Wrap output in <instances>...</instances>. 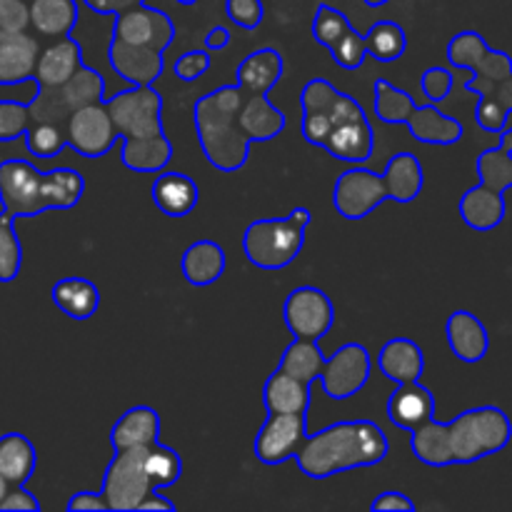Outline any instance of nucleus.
Returning a JSON list of instances; mask_svg holds the SVG:
<instances>
[{
  "instance_id": "f257e3e1",
  "label": "nucleus",
  "mask_w": 512,
  "mask_h": 512,
  "mask_svg": "<svg viewBox=\"0 0 512 512\" xmlns=\"http://www.w3.org/2000/svg\"><path fill=\"white\" fill-rule=\"evenodd\" d=\"M512 420L498 405H480L450 423L430 418L410 430V450L428 468L473 465L510 445Z\"/></svg>"
},
{
  "instance_id": "f03ea898",
  "label": "nucleus",
  "mask_w": 512,
  "mask_h": 512,
  "mask_svg": "<svg viewBox=\"0 0 512 512\" xmlns=\"http://www.w3.org/2000/svg\"><path fill=\"white\" fill-rule=\"evenodd\" d=\"M388 453L390 440L378 423L338 420L315 435H308L295 455V463L305 478L328 480L348 470L380 465Z\"/></svg>"
},
{
  "instance_id": "7ed1b4c3",
  "label": "nucleus",
  "mask_w": 512,
  "mask_h": 512,
  "mask_svg": "<svg viewBox=\"0 0 512 512\" xmlns=\"http://www.w3.org/2000/svg\"><path fill=\"white\" fill-rule=\"evenodd\" d=\"M83 193V175L68 165L43 173L20 158L0 163V208L10 220L35 218L45 210H70L83 200Z\"/></svg>"
},
{
  "instance_id": "20e7f679",
  "label": "nucleus",
  "mask_w": 512,
  "mask_h": 512,
  "mask_svg": "<svg viewBox=\"0 0 512 512\" xmlns=\"http://www.w3.org/2000/svg\"><path fill=\"white\" fill-rule=\"evenodd\" d=\"M278 368L305 383L320 380L328 398L348 400L370 383L373 355L363 343H345L335 350L333 358L325 360L318 340L293 338L280 355Z\"/></svg>"
},
{
  "instance_id": "39448f33",
  "label": "nucleus",
  "mask_w": 512,
  "mask_h": 512,
  "mask_svg": "<svg viewBox=\"0 0 512 512\" xmlns=\"http://www.w3.org/2000/svg\"><path fill=\"white\" fill-rule=\"evenodd\" d=\"M243 95V90L233 83L220 85L195 100L193 120L200 150L205 160L223 173H235L248 163L250 140L238 123Z\"/></svg>"
},
{
  "instance_id": "423d86ee",
  "label": "nucleus",
  "mask_w": 512,
  "mask_h": 512,
  "mask_svg": "<svg viewBox=\"0 0 512 512\" xmlns=\"http://www.w3.org/2000/svg\"><path fill=\"white\" fill-rule=\"evenodd\" d=\"M310 220L313 215L305 205L293 208L285 218L253 220L243 233V253L248 263L268 273L288 268L303 253Z\"/></svg>"
},
{
  "instance_id": "0eeeda50",
  "label": "nucleus",
  "mask_w": 512,
  "mask_h": 512,
  "mask_svg": "<svg viewBox=\"0 0 512 512\" xmlns=\"http://www.w3.org/2000/svg\"><path fill=\"white\" fill-rule=\"evenodd\" d=\"M300 108H303V138L315 148H323L330 130L345 120L363 115L365 108L350 95L340 93L330 80L313 78L300 90Z\"/></svg>"
},
{
  "instance_id": "6e6552de",
  "label": "nucleus",
  "mask_w": 512,
  "mask_h": 512,
  "mask_svg": "<svg viewBox=\"0 0 512 512\" xmlns=\"http://www.w3.org/2000/svg\"><path fill=\"white\" fill-rule=\"evenodd\" d=\"M448 63L453 68L468 70L470 78L465 80V90L480 95H488L498 83L512 75V58L503 50H493L485 38L475 30H463L448 43Z\"/></svg>"
},
{
  "instance_id": "1a4fd4ad",
  "label": "nucleus",
  "mask_w": 512,
  "mask_h": 512,
  "mask_svg": "<svg viewBox=\"0 0 512 512\" xmlns=\"http://www.w3.org/2000/svg\"><path fill=\"white\" fill-rule=\"evenodd\" d=\"M105 80L95 68L80 65L63 85L50 90H38L35 98L28 103L30 123H68L75 110L105 100Z\"/></svg>"
},
{
  "instance_id": "9d476101",
  "label": "nucleus",
  "mask_w": 512,
  "mask_h": 512,
  "mask_svg": "<svg viewBox=\"0 0 512 512\" xmlns=\"http://www.w3.org/2000/svg\"><path fill=\"white\" fill-rule=\"evenodd\" d=\"M110 120L123 143L158 138L163 128V98L153 85H130L123 93L105 98Z\"/></svg>"
},
{
  "instance_id": "9b49d317",
  "label": "nucleus",
  "mask_w": 512,
  "mask_h": 512,
  "mask_svg": "<svg viewBox=\"0 0 512 512\" xmlns=\"http://www.w3.org/2000/svg\"><path fill=\"white\" fill-rule=\"evenodd\" d=\"M150 490H153V483L145 470V448L115 450L113 460L105 468L103 488H100L108 510H138L140 500Z\"/></svg>"
},
{
  "instance_id": "f8f14e48",
  "label": "nucleus",
  "mask_w": 512,
  "mask_h": 512,
  "mask_svg": "<svg viewBox=\"0 0 512 512\" xmlns=\"http://www.w3.org/2000/svg\"><path fill=\"white\" fill-rule=\"evenodd\" d=\"M285 328L300 340H323L335 323V305L325 290L300 285L283 303Z\"/></svg>"
},
{
  "instance_id": "ddd939ff",
  "label": "nucleus",
  "mask_w": 512,
  "mask_h": 512,
  "mask_svg": "<svg viewBox=\"0 0 512 512\" xmlns=\"http://www.w3.org/2000/svg\"><path fill=\"white\" fill-rule=\"evenodd\" d=\"M308 438V413H268L255 435V458L263 465H283L295 460Z\"/></svg>"
},
{
  "instance_id": "4468645a",
  "label": "nucleus",
  "mask_w": 512,
  "mask_h": 512,
  "mask_svg": "<svg viewBox=\"0 0 512 512\" xmlns=\"http://www.w3.org/2000/svg\"><path fill=\"white\" fill-rule=\"evenodd\" d=\"M385 200H388V190H385L383 175L363 165H353L335 180L333 205L345 220L368 218Z\"/></svg>"
},
{
  "instance_id": "2eb2a0df",
  "label": "nucleus",
  "mask_w": 512,
  "mask_h": 512,
  "mask_svg": "<svg viewBox=\"0 0 512 512\" xmlns=\"http://www.w3.org/2000/svg\"><path fill=\"white\" fill-rule=\"evenodd\" d=\"M65 138H68L70 148L83 158L95 160L108 155L118 140V133H115L108 108H105V100L75 110L65 123Z\"/></svg>"
},
{
  "instance_id": "dca6fc26",
  "label": "nucleus",
  "mask_w": 512,
  "mask_h": 512,
  "mask_svg": "<svg viewBox=\"0 0 512 512\" xmlns=\"http://www.w3.org/2000/svg\"><path fill=\"white\" fill-rule=\"evenodd\" d=\"M175 38V25L160 8L150 5H135L115 15L113 40L138 45V48H153L165 53Z\"/></svg>"
},
{
  "instance_id": "f3484780",
  "label": "nucleus",
  "mask_w": 512,
  "mask_h": 512,
  "mask_svg": "<svg viewBox=\"0 0 512 512\" xmlns=\"http://www.w3.org/2000/svg\"><path fill=\"white\" fill-rule=\"evenodd\" d=\"M108 63L130 85H153L165 70V58L160 50L138 48L113 38L108 45Z\"/></svg>"
},
{
  "instance_id": "a211bd4d",
  "label": "nucleus",
  "mask_w": 512,
  "mask_h": 512,
  "mask_svg": "<svg viewBox=\"0 0 512 512\" xmlns=\"http://www.w3.org/2000/svg\"><path fill=\"white\" fill-rule=\"evenodd\" d=\"M385 415L390 423L400 430H415L418 425L428 423L435 418V398L420 380L413 383H403L390 393L388 405H385Z\"/></svg>"
},
{
  "instance_id": "6ab92c4d",
  "label": "nucleus",
  "mask_w": 512,
  "mask_h": 512,
  "mask_svg": "<svg viewBox=\"0 0 512 512\" xmlns=\"http://www.w3.org/2000/svg\"><path fill=\"white\" fill-rule=\"evenodd\" d=\"M83 65V48L75 38H55L48 48H40L38 63H35V83L38 90H50L63 85L75 70Z\"/></svg>"
},
{
  "instance_id": "aec40b11",
  "label": "nucleus",
  "mask_w": 512,
  "mask_h": 512,
  "mask_svg": "<svg viewBox=\"0 0 512 512\" xmlns=\"http://www.w3.org/2000/svg\"><path fill=\"white\" fill-rule=\"evenodd\" d=\"M445 340L453 355L463 363H480L485 360L490 350V335L488 328L478 315L468 313V310H455L450 313L448 323H445Z\"/></svg>"
},
{
  "instance_id": "412c9836",
  "label": "nucleus",
  "mask_w": 512,
  "mask_h": 512,
  "mask_svg": "<svg viewBox=\"0 0 512 512\" xmlns=\"http://www.w3.org/2000/svg\"><path fill=\"white\" fill-rule=\"evenodd\" d=\"M403 125H408L410 135H413L418 143L425 145H455L463 140L465 133L463 123H460L458 118L445 115L443 110L438 108V103H415Z\"/></svg>"
},
{
  "instance_id": "4be33fe9",
  "label": "nucleus",
  "mask_w": 512,
  "mask_h": 512,
  "mask_svg": "<svg viewBox=\"0 0 512 512\" xmlns=\"http://www.w3.org/2000/svg\"><path fill=\"white\" fill-rule=\"evenodd\" d=\"M238 123L250 143H265V140L278 138L288 120L278 105L270 103L268 93H245L238 110Z\"/></svg>"
},
{
  "instance_id": "5701e85b",
  "label": "nucleus",
  "mask_w": 512,
  "mask_h": 512,
  "mask_svg": "<svg viewBox=\"0 0 512 512\" xmlns=\"http://www.w3.org/2000/svg\"><path fill=\"white\" fill-rule=\"evenodd\" d=\"M150 198H153L155 208L168 218H188L198 208L200 188L190 175L160 170L153 188H150Z\"/></svg>"
},
{
  "instance_id": "b1692460",
  "label": "nucleus",
  "mask_w": 512,
  "mask_h": 512,
  "mask_svg": "<svg viewBox=\"0 0 512 512\" xmlns=\"http://www.w3.org/2000/svg\"><path fill=\"white\" fill-rule=\"evenodd\" d=\"M160 440V415L150 405H135L125 410L110 428V448L130 450L148 448Z\"/></svg>"
},
{
  "instance_id": "393cba45",
  "label": "nucleus",
  "mask_w": 512,
  "mask_h": 512,
  "mask_svg": "<svg viewBox=\"0 0 512 512\" xmlns=\"http://www.w3.org/2000/svg\"><path fill=\"white\" fill-rule=\"evenodd\" d=\"M40 45L33 35L13 33L0 38V85H18L35 78Z\"/></svg>"
},
{
  "instance_id": "a878e982",
  "label": "nucleus",
  "mask_w": 512,
  "mask_h": 512,
  "mask_svg": "<svg viewBox=\"0 0 512 512\" xmlns=\"http://www.w3.org/2000/svg\"><path fill=\"white\" fill-rule=\"evenodd\" d=\"M228 268V255H225L223 245L215 240H195L185 248L183 260H180V270L183 278L188 280L193 288H205V285L218 283Z\"/></svg>"
},
{
  "instance_id": "bb28decb",
  "label": "nucleus",
  "mask_w": 512,
  "mask_h": 512,
  "mask_svg": "<svg viewBox=\"0 0 512 512\" xmlns=\"http://www.w3.org/2000/svg\"><path fill=\"white\" fill-rule=\"evenodd\" d=\"M378 368L395 385L420 380V375L425 373L423 348L410 338H390L378 350Z\"/></svg>"
},
{
  "instance_id": "cd10ccee",
  "label": "nucleus",
  "mask_w": 512,
  "mask_h": 512,
  "mask_svg": "<svg viewBox=\"0 0 512 512\" xmlns=\"http://www.w3.org/2000/svg\"><path fill=\"white\" fill-rule=\"evenodd\" d=\"M285 73L283 55L275 48H260L245 55L235 70V85L243 93H270Z\"/></svg>"
},
{
  "instance_id": "c85d7f7f",
  "label": "nucleus",
  "mask_w": 512,
  "mask_h": 512,
  "mask_svg": "<svg viewBox=\"0 0 512 512\" xmlns=\"http://www.w3.org/2000/svg\"><path fill=\"white\" fill-rule=\"evenodd\" d=\"M458 213L468 228L478 230V233H488V230L498 228L505 220V213H508L505 193H493L483 185H475L460 198Z\"/></svg>"
},
{
  "instance_id": "c756f323",
  "label": "nucleus",
  "mask_w": 512,
  "mask_h": 512,
  "mask_svg": "<svg viewBox=\"0 0 512 512\" xmlns=\"http://www.w3.org/2000/svg\"><path fill=\"white\" fill-rule=\"evenodd\" d=\"M50 300L60 313L68 315L70 320H90L100 308V290L93 280L70 275V278L58 280L50 290Z\"/></svg>"
},
{
  "instance_id": "7c9ffc66",
  "label": "nucleus",
  "mask_w": 512,
  "mask_h": 512,
  "mask_svg": "<svg viewBox=\"0 0 512 512\" xmlns=\"http://www.w3.org/2000/svg\"><path fill=\"white\" fill-rule=\"evenodd\" d=\"M385 190H388V200H395L400 205H408L420 198L425 185V170L423 163L415 158L413 153H395L388 160L383 173Z\"/></svg>"
},
{
  "instance_id": "2f4dec72",
  "label": "nucleus",
  "mask_w": 512,
  "mask_h": 512,
  "mask_svg": "<svg viewBox=\"0 0 512 512\" xmlns=\"http://www.w3.org/2000/svg\"><path fill=\"white\" fill-rule=\"evenodd\" d=\"M263 405L268 413H308L310 383L278 368L265 380Z\"/></svg>"
},
{
  "instance_id": "473e14b6",
  "label": "nucleus",
  "mask_w": 512,
  "mask_h": 512,
  "mask_svg": "<svg viewBox=\"0 0 512 512\" xmlns=\"http://www.w3.org/2000/svg\"><path fill=\"white\" fill-rule=\"evenodd\" d=\"M30 28L45 38H65L80 18L78 0H28Z\"/></svg>"
},
{
  "instance_id": "72a5a7b5",
  "label": "nucleus",
  "mask_w": 512,
  "mask_h": 512,
  "mask_svg": "<svg viewBox=\"0 0 512 512\" xmlns=\"http://www.w3.org/2000/svg\"><path fill=\"white\" fill-rule=\"evenodd\" d=\"M38 468L35 445L20 433L0 435V475L8 485H25Z\"/></svg>"
},
{
  "instance_id": "f704fd0d",
  "label": "nucleus",
  "mask_w": 512,
  "mask_h": 512,
  "mask_svg": "<svg viewBox=\"0 0 512 512\" xmlns=\"http://www.w3.org/2000/svg\"><path fill=\"white\" fill-rule=\"evenodd\" d=\"M120 160L133 173H160L173 160V143L168 135H158V138L135 140V143H125Z\"/></svg>"
},
{
  "instance_id": "c9c22d12",
  "label": "nucleus",
  "mask_w": 512,
  "mask_h": 512,
  "mask_svg": "<svg viewBox=\"0 0 512 512\" xmlns=\"http://www.w3.org/2000/svg\"><path fill=\"white\" fill-rule=\"evenodd\" d=\"M365 38V50H368L370 58H375L378 63H395L405 55L408 50V35L405 28L395 20H378L375 25H370Z\"/></svg>"
},
{
  "instance_id": "e433bc0d",
  "label": "nucleus",
  "mask_w": 512,
  "mask_h": 512,
  "mask_svg": "<svg viewBox=\"0 0 512 512\" xmlns=\"http://www.w3.org/2000/svg\"><path fill=\"white\" fill-rule=\"evenodd\" d=\"M512 115V75L503 83L495 85L488 95H480L475 120L488 133H500L508 125Z\"/></svg>"
},
{
  "instance_id": "4c0bfd02",
  "label": "nucleus",
  "mask_w": 512,
  "mask_h": 512,
  "mask_svg": "<svg viewBox=\"0 0 512 512\" xmlns=\"http://www.w3.org/2000/svg\"><path fill=\"white\" fill-rule=\"evenodd\" d=\"M478 178L483 188L493 193H505L512 188V150L500 140L495 148H488L478 158Z\"/></svg>"
},
{
  "instance_id": "58836bf2",
  "label": "nucleus",
  "mask_w": 512,
  "mask_h": 512,
  "mask_svg": "<svg viewBox=\"0 0 512 512\" xmlns=\"http://www.w3.org/2000/svg\"><path fill=\"white\" fill-rule=\"evenodd\" d=\"M145 470H148L153 490H165L183 478V460L173 448L158 440L145 448Z\"/></svg>"
},
{
  "instance_id": "ea45409f",
  "label": "nucleus",
  "mask_w": 512,
  "mask_h": 512,
  "mask_svg": "<svg viewBox=\"0 0 512 512\" xmlns=\"http://www.w3.org/2000/svg\"><path fill=\"white\" fill-rule=\"evenodd\" d=\"M25 148L28 153H33L35 158L48 160L55 158V155L63 153V148L68 145V138H65V125L58 123H30L28 130H25Z\"/></svg>"
},
{
  "instance_id": "a19ab883",
  "label": "nucleus",
  "mask_w": 512,
  "mask_h": 512,
  "mask_svg": "<svg viewBox=\"0 0 512 512\" xmlns=\"http://www.w3.org/2000/svg\"><path fill=\"white\" fill-rule=\"evenodd\" d=\"M13 223L15 220L0 213V283H13L23 268V245Z\"/></svg>"
},
{
  "instance_id": "79ce46f5",
  "label": "nucleus",
  "mask_w": 512,
  "mask_h": 512,
  "mask_svg": "<svg viewBox=\"0 0 512 512\" xmlns=\"http://www.w3.org/2000/svg\"><path fill=\"white\" fill-rule=\"evenodd\" d=\"M353 28L350 20L345 18L343 10H338L335 5L330 3H320L318 10H315V18H313V38L315 43H320L323 48H330L335 40L340 38L343 33Z\"/></svg>"
},
{
  "instance_id": "37998d69",
  "label": "nucleus",
  "mask_w": 512,
  "mask_h": 512,
  "mask_svg": "<svg viewBox=\"0 0 512 512\" xmlns=\"http://www.w3.org/2000/svg\"><path fill=\"white\" fill-rule=\"evenodd\" d=\"M330 58L335 60V65H340L343 70H358L360 65L368 58V50H365V38L360 33H355V28H350L348 33L340 35L333 45L328 48Z\"/></svg>"
},
{
  "instance_id": "c03bdc74",
  "label": "nucleus",
  "mask_w": 512,
  "mask_h": 512,
  "mask_svg": "<svg viewBox=\"0 0 512 512\" xmlns=\"http://www.w3.org/2000/svg\"><path fill=\"white\" fill-rule=\"evenodd\" d=\"M30 125L28 103L18 100H0V143L23 138Z\"/></svg>"
},
{
  "instance_id": "a18cd8bd",
  "label": "nucleus",
  "mask_w": 512,
  "mask_h": 512,
  "mask_svg": "<svg viewBox=\"0 0 512 512\" xmlns=\"http://www.w3.org/2000/svg\"><path fill=\"white\" fill-rule=\"evenodd\" d=\"M455 75L453 70L445 68V65H430L428 70L420 78V90H423L425 98L430 103H443L450 93H453Z\"/></svg>"
},
{
  "instance_id": "49530a36",
  "label": "nucleus",
  "mask_w": 512,
  "mask_h": 512,
  "mask_svg": "<svg viewBox=\"0 0 512 512\" xmlns=\"http://www.w3.org/2000/svg\"><path fill=\"white\" fill-rule=\"evenodd\" d=\"M225 15L243 30L260 28L265 18L263 0H225Z\"/></svg>"
},
{
  "instance_id": "de8ad7c7",
  "label": "nucleus",
  "mask_w": 512,
  "mask_h": 512,
  "mask_svg": "<svg viewBox=\"0 0 512 512\" xmlns=\"http://www.w3.org/2000/svg\"><path fill=\"white\" fill-rule=\"evenodd\" d=\"M30 28L28 0H0V33H25Z\"/></svg>"
},
{
  "instance_id": "09e8293b",
  "label": "nucleus",
  "mask_w": 512,
  "mask_h": 512,
  "mask_svg": "<svg viewBox=\"0 0 512 512\" xmlns=\"http://www.w3.org/2000/svg\"><path fill=\"white\" fill-rule=\"evenodd\" d=\"M210 70V55L205 50H188L175 60V78L183 83H195Z\"/></svg>"
},
{
  "instance_id": "8fccbe9b",
  "label": "nucleus",
  "mask_w": 512,
  "mask_h": 512,
  "mask_svg": "<svg viewBox=\"0 0 512 512\" xmlns=\"http://www.w3.org/2000/svg\"><path fill=\"white\" fill-rule=\"evenodd\" d=\"M0 510L38 512L40 500L35 498L33 493H28V490H25V485H10L8 493H5V498H3V503H0Z\"/></svg>"
},
{
  "instance_id": "3c124183",
  "label": "nucleus",
  "mask_w": 512,
  "mask_h": 512,
  "mask_svg": "<svg viewBox=\"0 0 512 512\" xmlns=\"http://www.w3.org/2000/svg\"><path fill=\"white\" fill-rule=\"evenodd\" d=\"M370 510H395V512H410L415 510V503L405 493H398V490H385L378 498L370 503Z\"/></svg>"
},
{
  "instance_id": "603ef678",
  "label": "nucleus",
  "mask_w": 512,
  "mask_h": 512,
  "mask_svg": "<svg viewBox=\"0 0 512 512\" xmlns=\"http://www.w3.org/2000/svg\"><path fill=\"white\" fill-rule=\"evenodd\" d=\"M68 512H95V510H108L105 505V498L100 493H93V490H83V493H75L73 498L68 500Z\"/></svg>"
},
{
  "instance_id": "864d4df0",
  "label": "nucleus",
  "mask_w": 512,
  "mask_h": 512,
  "mask_svg": "<svg viewBox=\"0 0 512 512\" xmlns=\"http://www.w3.org/2000/svg\"><path fill=\"white\" fill-rule=\"evenodd\" d=\"M80 3H83L88 10H93V13L113 15L115 18V15L123 13V10L135 8V5H143L145 0H80Z\"/></svg>"
},
{
  "instance_id": "5fc2aeb1",
  "label": "nucleus",
  "mask_w": 512,
  "mask_h": 512,
  "mask_svg": "<svg viewBox=\"0 0 512 512\" xmlns=\"http://www.w3.org/2000/svg\"><path fill=\"white\" fill-rule=\"evenodd\" d=\"M230 43V30L225 28V25H215V28L208 30V35H205V50L208 53H218V50L228 48Z\"/></svg>"
},
{
  "instance_id": "6e6d98bb",
  "label": "nucleus",
  "mask_w": 512,
  "mask_h": 512,
  "mask_svg": "<svg viewBox=\"0 0 512 512\" xmlns=\"http://www.w3.org/2000/svg\"><path fill=\"white\" fill-rule=\"evenodd\" d=\"M138 510H175V503L165 498L160 490H150V493L140 500Z\"/></svg>"
},
{
  "instance_id": "4d7b16f0",
  "label": "nucleus",
  "mask_w": 512,
  "mask_h": 512,
  "mask_svg": "<svg viewBox=\"0 0 512 512\" xmlns=\"http://www.w3.org/2000/svg\"><path fill=\"white\" fill-rule=\"evenodd\" d=\"M8 488H10L8 480H5L3 475H0V503H3V498H5V493H8Z\"/></svg>"
},
{
  "instance_id": "13d9d810",
  "label": "nucleus",
  "mask_w": 512,
  "mask_h": 512,
  "mask_svg": "<svg viewBox=\"0 0 512 512\" xmlns=\"http://www.w3.org/2000/svg\"><path fill=\"white\" fill-rule=\"evenodd\" d=\"M365 3H368V5H370V8H380V5L390 3V0H365Z\"/></svg>"
},
{
  "instance_id": "bf43d9fd",
  "label": "nucleus",
  "mask_w": 512,
  "mask_h": 512,
  "mask_svg": "<svg viewBox=\"0 0 512 512\" xmlns=\"http://www.w3.org/2000/svg\"><path fill=\"white\" fill-rule=\"evenodd\" d=\"M175 3H180V5H195V3H200V0H175Z\"/></svg>"
},
{
  "instance_id": "052dcab7",
  "label": "nucleus",
  "mask_w": 512,
  "mask_h": 512,
  "mask_svg": "<svg viewBox=\"0 0 512 512\" xmlns=\"http://www.w3.org/2000/svg\"><path fill=\"white\" fill-rule=\"evenodd\" d=\"M0 38H3V33H0Z\"/></svg>"
}]
</instances>
